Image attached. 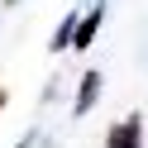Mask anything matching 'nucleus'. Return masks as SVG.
I'll list each match as a JSON object with an SVG mask.
<instances>
[{
    "label": "nucleus",
    "mask_w": 148,
    "mask_h": 148,
    "mask_svg": "<svg viewBox=\"0 0 148 148\" xmlns=\"http://www.w3.org/2000/svg\"><path fill=\"white\" fill-rule=\"evenodd\" d=\"M0 110H5V86H0Z\"/></svg>",
    "instance_id": "obj_5"
},
{
    "label": "nucleus",
    "mask_w": 148,
    "mask_h": 148,
    "mask_svg": "<svg viewBox=\"0 0 148 148\" xmlns=\"http://www.w3.org/2000/svg\"><path fill=\"white\" fill-rule=\"evenodd\" d=\"M96 96H100V72H86L81 77V91H77V115H86L96 105Z\"/></svg>",
    "instance_id": "obj_3"
},
{
    "label": "nucleus",
    "mask_w": 148,
    "mask_h": 148,
    "mask_svg": "<svg viewBox=\"0 0 148 148\" xmlns=\"http://www.w3.org/2000/svg\"><path fill=\"white\" fill-rule=\"evenodd\" d=\"M5 5H19V0H5Z\"/></svg>",
    "instance_id": "obj_6"
},
{
    "label": "nucleus",
    "mask_w": 148,
    "mask_h": 148,
    "mask_svg": "<svg viewBox=\"0 0 148 148\" xmlns=\"http://www.w3.org/2000/svg\"><path fill=\"white\" fill-rule=\"evenodd\" d=\"M72 24H77L72 14H67V19L58 24V34H53V53H67V43H72Z\"/></svg>",
    "instance_id": "obj_4"
},
{
    "label": "nucleus",
    "mask_w": 148,
    "mask_h": 148,
    "mask_svg": "<svg viewBox=\"0 0 148 148\" xmlns=\"http://www.w3.org/2000/svg\"><path fill=\"white\" fill-rule=\"evenodd\" d=\"M105 148H143V119H138V115H129V119H119V124L110 129V138H105Z\"/></svg>",
    "instance_id": "obj_1"
},
{
    "label": "nucleus",
    "mask_w": 148,
    "mask_h": 148,
    "mask_svg": "<svg viewBox=\"0 0 148 148\" xmlns=\"http://www.w3.org/2000/svg\"><path fill=\"white\" fill-rule=\"evenodd\" d=\"M100 19H105V5H96L86 19H77V24H72V43H67V48H91V38H96Z\"/></svg>",
    "instance_id": "obj_2"
}]
</instances>
